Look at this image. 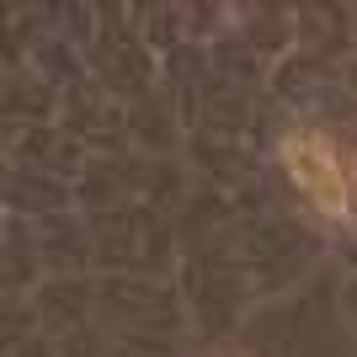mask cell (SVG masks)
Instances as JSON below:
<instances>
[{"label": "cell", "instance_id": "1", "mask_svg": "<svg viewBox=\"0 0 357 357\" xmlns=\"http://www.w3.org/2000/svg\"><path fill=\"white\" fill-rule=\"evenodd\" d=\"M283 165L294 187L304 192L320 219H352L357 213V160L347 165L336 139L320 134V128H294L283 139Z\"/></svg>", "mask_w": 357, "mask_h": 357}, {"label": "cell", "instance_id": "2", "mask_svg": "<svg viewBox=\"0 0 357 357\" xmlns=\"http://www.w3.org/2000/svg\"><path fill=\"white\" fill-rule=\"evenodd\" d=\"M224 357H240V352H224Z\"/></svg>", "mask_w": 357, "mask_h": 357}]
</instances>
